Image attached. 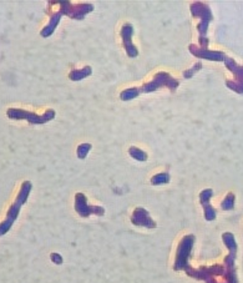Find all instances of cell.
<instances>
[{"instance_id": "ba28073f", "label": "cell", "mask_w": 243, "mask_h": 283, "mask_svg": "<svg viewBox=\"0 0 243 283\" xmlns=\"http://www.w3.org/2000/svg\"><path fill=\"white\" fill-rule=\"evenodd\" d=\"M223 61L226 64L227 69L231 70L236 76V79L233 81L226 82L227 87H230L231 90L236 91L238 94H243V65H237L233 59L228 57L225 58Z\"/></svg>"}, {"instance_id": "7c38bea8", "label": "cell", "mask_w": 243, "mask_h": 283, "mask_svg": "<svg viewBox=\"0 0 243 283\" xmlns=\"http://www.w3.org/2000/svg\"><path fill=\"white\" fill-rule=\"evenodd\" d=\"M133 221L134 225L136 226H143V227H147V228H155L156 227V223H155V221L151 219L150 215H148V212L145 210V208H136V210L134 211L133 215Z\"/></svg>"}, {"instance_id": "e0dca14e", "label": "cell", "mask_w": 243, "mask_h": 283, "mask_svg": "<svg viewBox=\"0 0 243 283\" xmlns=\"http://www.w3.org/2000/svg\"><path fill=\"white\" fill-rule=\"evenodd\" d=\"M221 207L223 208V210H232L233 207H235V194H233L232 192H230L226 196V199L223 200L221 203Z\"/></svg>"}, {"instance_id": "5b68a950", "label": "cell", "mask_w": 243, "mask_h": 283, "mask_svg": "<svg viewBox=\"0 0 243 283\" xmlns=\"http://www.w3.org/2000/svg\"><path fill=\"white\" fill-rule=\"evenodd\" d=\"M190 10H191L192 15L195 17H200L201 23L198 24L197 29L200 32V45L202 49H207L209 46V38H207V29H209L210 22L212 20V11L210 7L204 3L195 2L190 5Z\"/></svg>"}, {"instance_id": "30bf717a", "label": "cell", "mask_w": 243, "mask_h": 283, "mask_svg": "<svg viewBox=\"0 0 243 283\" xmlns=\"http://www.w3.org/2000/svg\"><path fill=\"white\" fill-rule=\"evenodd\" d=\"M133 34H134V26L131 24H125L122 25L121 29V38H122V44H124L126 52H127V57L130 58H136L139 55V50L136 49V46L133 43Z\"/></svg>"}, {"instance_id": "7a4b0ae2", "label": "cell", "mask_w": 243, "mask_h": 283, "mask_svg": "<svg viewBox=\"0 0 243 283\" xmlns=\"http://www.w3.org/2000/svg\"><path fill=\"white\" fill-rule=\"evenodd\" d=\"M58 4H60V10L51 14L49 24L40 31V35H42L43 38H49L50 35H52V32L55 31L57 26L59 25V22L63 15H67L69 17H72V19L76 20H83L86 14L91 13L94 10V5L89 4V3H86V4L71 5L70 2H58Z\"/></svg>"}, {"instance_id": "2e32d148", "label": "cell", "mask_w": 243, "mask_h": 283, "mask_svg": "<svg viewBox=\"0 0 243 283\" xmlns=\"http://www.w3.org/2000/svg\"><path fill=\"white\" fill-rule=\"evenodd\" d=\"M170 182V175L167 172H162V173H157L155 175L154 178L151 179V184L152 185H162V184H169Z\"/></svg>"}, {"instance_id": "9a60e30c", "label": "cell", "mask_w": 243, "mask_h": 283, "mask_svg": "<svg viewBox=\"0 0 243 283\" xmlns=\"http://www.w3.org/2000/svg\"><path fill=\"white\" fill-rule=\"evenodd\" d=\"M128 154H130V156L133 158H135V160L137 161H146L147 160V154H146L145 151H142L141 149H139V147H130L128 149Z\"/></svg>"}, {"instance_id": "277c9868", "label": "cell", "mask_w": 243, "mask_h": 283, "mask_svg": "<svg viewBox=\"0 0 243 283\" xmlns=\"http://www.w3.org/2000/svg\"><path fill=\"white\" fill-rule=\"evenodd\" d=\"M31 188H33V185H31L30 181H24L22 184V187H20L16 200L14 201L13 205L10 206V208H9L7 219L0 223V236H4L5 234H8L9 229L13 226V223L15 222L17 216H19L20 208H22V206L28 201V197L29 194H30Z\"/></svg>"}, {"instance_id": "8fae6325", "label": "cell", "mask_w": 243, "mask_h": 283, "mask_svg": "<svg viewBox=\"0 0 243 283\" xmlns=\"http://www.w3.org/2000/svg\"><path fill=\"white\" fill-rule=\"evenodd\" d=\"M189 50L191 51L192 55H195L196 58L206 59V60L211 61H223L226 58V54L222 51H211V50L197 48L196 45H190Z\"/></svg>"}, {"instance_id": "5bb4252c", "label": "cell", "mask_w": 243, "mask_h": 283, "mask_svg": "<svg viewBox=\"0 0 243 283\" xmlns=\"http://www.w3.org/2000/svg\"><path fill=\"white\" fill-rule=\"evenodd\" d=\"M92 69L90 66H85L84 69L81 70H72L71 73L69 74V79L71 81H80L83 79L87 78V76L91 75Z\"/></svg>"}, {"instance_id": "3957f363", "label": "cell", "mask_w": 243, "mask_h": 283, "mask_svg": "<svg viewBox=\"0 0 243 283\" xmlns=\"http://www.w3.org/2000/svg\"><path fill=\"white\" fill-rule=\"evenodd\" d=\"M180 85L178 80L175 78H172L169 73L166 72H160L155 75L154 80L150 82H146V84L141 85L139 87H130V89H126L120 94V99L122 101H130V100L135 99L141 94H148L152 91L159 90L160 87H167L171 91H175Z\"/></svg>"}, {"instance_id": "ac0fdd59", "label": "cell", "mask_w": 243, "mask_h": 283, "mask_svg": "<svg viewBox=\"0 0 243 283\" xmlns=\"http://www.w3.org/2000/svg\"><path fill=\"white\" fill-rule=\"evenodd\" d=\"M91 150V145L90 144H81L78 147V157L79 158H85L86 157L87 152Z\"/></svg>"}, {"instance_id": "d6986e66", "label": "cell", "mask_w": 243, "mask_h": 283, "mask_svg": "<svg viewBox=\"0 0 243 283\" xmlns=\"http://www.w3.org/2000/svg\"><path fill=\"white\" fill-rule=\"evenodd\" d=\"M201 67H202V64H201V63L195 64V65H193V66L191 67V69L186 70V72L183 73V78H184V79H190V78H192V76L195 75L196 73H197V72H200V70H201Z\"/></svg>"}, {"instance_id": "4fadbf2b", "label": "cell", "mask_w": 243, "mask_h": 283, "mask_svg": "<svg viewBox=\"0 0 243 283\" xmlns=\"http://www.w3.org/2000/svg\"><path fill=\"white\" fill-rule=\"evenodd\" d=\"M212 194H213V191L211 190V188H206V190H203L200 193L201 205L203 206V210H204V219L207 221H213L216 219V211L210 203V200L211 197H212Z\"/></svg>"}, {"instance_id": "9c48e42d", "label": "cell", "mask_w": 243, "mask_h": 283, "mask_svg": "<svg viewBox=\"0 0 243 283\" xmlns=\"http://www.w3.org/2000/svg\"><path fill=\"white\" fill-rule=\"evenodd\" d=\"M75 210L80 216L87 217L91 214L102 216L105 214V210L100 206H89L86 202V197L84 193H76L75 196Z\"/></svg>"}, {"instance_id": "6da1fadb", "label": "cell", "mask_w": 243, "mask_h": 283, "mask_svg": "<svg viewBox=\"0 0 243 283\" xmlns=\"http://www.w3.org/2000/svg\"><path fill=\"white\" fill-rule=\"evenodd\" d=\"M222 238H223V242L227 246V249L230 250V253H228L226 259H225V264H217V266H212L209 268L203 267L200 268V270H191V268L187 267L184 270L187 275L195 277L197 279H203L207 283H216V277L218 276L223 277L226 283H238L235 270V259L237 253L235 236L230 234V232H226L222 236Z\"/></svg>"}, {"instance_id": "52a82bcc", "label": "cell", "mask_w": 243, "mask_h": 283, "mask_svg": "<svg viewBox=\"0 0 243 283\" xmlns=\"http://www.w3.org/2000/svg\"><path fill=\"white\" fill-rule=\"evenodd\" d=\"M195 242V237L192 235H187L182 238L177 250L176 261H175V270L180 271L189 267V258L191 255V250Z\"/></svg>"}, {"instance_id": "8992f818", "label": "cell", "mask_w": 243, "mask_h": 283, "mask_svg": "<svg viewBox=\"0 0 243 283\" xmlns=\"http://www.w3.org/2000/svg\"><path fill=\"white\" fill-rule=\"evenodd\" d=\"M7 115L9 119L13 120H26L29 123H33V125H42L50 121L55 117V111L52 109H48L43 115H38L35 113H30V111L22 110V109H8Z\"/></svg>"}, {"instance_id": "ffe728a7", "label": "cell", "mask_w": 243, "mask_h": 283, "mask_svg": "<svg viewBox=\"0 0 243 283\" xmlns=\"http://www.w3.org/2000/svg\"><path fill=\"white\" fill-rule=\"evenodd\" d=\"M51 259L57 264H60L61 262H63V258H61V256L59 255V253H52V255H51Z\"/></svg>"}]
</instances>
